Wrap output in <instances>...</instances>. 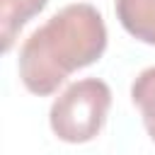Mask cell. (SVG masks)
<instances>
[{
	"mask_svg": "<svg viewBox=\"0 0 155 155\" xmlns=\"http://www.w3.org/2000/svg\"><path fill=\"white\" fill-rule=\"evenodd\" d=\"M48 0H0V39H2V53H7L22 27L36 17Z\"/></svg>",
	"mask_w": 155,
	"mask_h": 155,
	"instance_id": "4",
	"label": "cell"
},
{
	"mask_svg": "<svg viewBox=\"0 0 155 155\" xmlns=\"http://www.w3.org/2000/svg\"><path fill=\"white\" fill-rule=\"evenodd\" d=\"M114 12L133 39L155 46V0H116Z\"/></svg>",
	"mask_w": 155,
	"mask_h": 155,
	"instance_id": "3",
	"label": "cell"
},
{
	"mask_svg": "<svg viewBox=\"0 0 155 155\" xmlns=\"http://www.w3.org/2000/svg\"><path fill=\"white\" fill-rule=\"evenodd\" d=\"M111 109V87L99 78H82L70 82L51 104L48 124L63 143H90L94 140Z\"/></svg>",
	"mask_w": 155,
	"mask_h": 155,
	"instance_id": "2",
	"label": "cell"
},
{
	"mask_svg": "<svg viewBox=\"0 0 155 155\" xmlns=\"http://www.w3.org/2000/svg\"><path fill=\"white\" fill-rule=\"evenodd\" d=\"M107 51V24L90 2H73L51 15L19 46L17 73L27 92L53 94L75 70L87 68Z\"/></svg>",
	"mask_w": 155,
	"mask_h": 155,
	"instance_id": "1",
	"label": "cell"
},
{
	"mask_svg": "<svg viewBox=\"0 0 155 155\" xmlns=\"http://www.w3.org/2000/svg\"><path fill=\"white\" fill-rule=\"evenodd\" d=\"M131 99L143 116V126L155 143V65L140 70L131 82Z\"/></svg>",
	"mask_w": 155,
	"mask_h": 155,
	"instance_id": "5",
	"label": "cell"
}]
</instances>
